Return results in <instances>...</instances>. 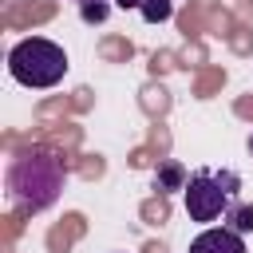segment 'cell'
<instances>
[{
  "label": "cell",
  "mask_w": 253,
  "mask_h": 253,
  "mask_svg": "<svg viewBox=\"0 0 253 253\" xmlns=\"http://www.w3.org/2000/svg\"><path fill=\"white\" fill-rule=\"evenodd\" d=\"M115 4H119V8H138L142 0H115Z\"/></svg>",
  "instance_id": "obj_9"
},
{
  "label": "cell",
  "mask_w": 253,
  "mask_h": 253,
  "mask_svg": "<svg viewBox=\"0 0 253 253\" xmlns=\"http://www.w3.org/2000/svg\"><path fill=\"white\" fill-rule=\"evenodd\" d=\"M63 190V162L47 150V146H32V150H20L8 166V198L28 210V213H40L47 206H55Z\"/></svg>",
  "instance_id": "obj_1"
},
{
  "label": "cell",
  "mask_w": 253,
  "mask_h": 253,
  "mask_svg": "<svg viewBox=\"0 0 253 253\" xmlns=\"http://www.w3.org/2000/svg\"><path fill=\"white\" fill-rule=\"evenodd\" d=\"M225 221H229L237 233H249V229H253V206H237V202H233V206L225 210Z\"/></svg>",
  "instance_id": "obj_6"
},
{
  "label": "cell",
  "mask_w": 253,
  "mask_h": 253,
  "mask_svg": "<svg viewBox=\"0 0 253 253\" xmlns=\"http://www.w3.org/2000/svg\"><path fill=\"white\" fill-rule=\"evenodd\" d=\"M249 150H253V138H249Z\"/></svg>",
  "instance_id": "obj_10"
},
{
  "label": "cell",
  "mask_w": 253,
  "mask_h": 253,
  "mask_svg": "<svg viewBox=\"0 0 253 253\" xmlns=\"http://www.w3.org/2000/svg\"><path fill=\"white\" fill-rule=\"evenodd\" d=\"M79 4H87V0H79Z\"/></svg>",
  "instance_id": "obj_11"
},
{
  "label": "cell",
  "mask_w": 253,
  "mask_h": 253,
  "mask_svg": "<svg viewBox=\"0 0 253 253\" xmlns=\"http://www.w3.org/2000/svg\"><path fill=\"white\" fill-rule=\"evenodd\" d=\"M154 182H158V190H186V182H190V178H186V170H182L178 162H166V166L158 170V178H154Z\"/></svg>",
  "instance_id": "obj_5"
},
{
  "label": "cell",
  "mask_w": 253,
  "mask_h": 253,
  "mask_svg": "<svg viewBox=\"0 0 253 253\" xmlns=\"http://www.w3.org/2000/svg\"><path fill=\"white\" fill-rule=\"evenodd\" d=\"M103 16H107V4H103V0H87V4H83V20H87V24H99Z\"/></svg>",
  "instance_id": "obj_8"
},
{
  "label": "cell",
  "mask_w": 253,
  "mask_h": 253,
  "mask_svg": "<svg viewBox=\"0 0 253 253\" xmlns=\"http://www.w3.org/2000/svg\"><path fill=\"white\" fill-rule=\"evenodd\" d=\"M138 8H142V16H146L150 24H158V20H170V0H142Z\"/></svg>",
  "instance_id": "obj_7"
},
{
  "label": "cell",
  "mask_w": 253,
  "mask_h": 253,
  "mask_svg": "<svg viewBox=\"0 0 253 253\" xmlns=\"http://www.w3.org/2000/svg\"><path fill=\"white\" fill-rule=\"evenodd\" d=\"M241 190L233 170H194L186 182V213L190 221H217Z\"/></svg>",
  "instance_id": "obj_3"
},
{
  "label": "cell",
  "mask_w": 253,
  "mask_h": 253,
  "mask_svg": "<svg viewBox=\"0 0 253 253\" xmlns=\"http://www.w3.org/2000/svg\"><path fill=\"white\" fill-rule=\"evenodd\" d=\"M190 253H249L233 225H210L190 241Z\"/></svg>",
  "instance_id": "obj_4"
},
{
  "label": "cell",
  "mask_w": 253,
  "mask_h": 253,
  "mask_svg": "<svg viewBox=\"0 0 253 253\" xmlns=\"http://www.w3.org/2000/svg\"><path fill=\"white\" fill-rule=\"evenodd\" d=\"M8 71H12L16 83L43 91V87H55L67 75V51L59 43L43 40V36H28L8 51Z\"/></svg>",
  "instance_id": "obj_2"
}]
</instances>
